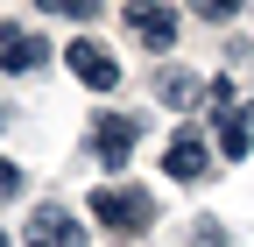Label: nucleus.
Here are the masks:
<instances>
[{
  "label": "nucleus",
  "instance_id": "obj_9",
  "mask_svg": "<svg viewBox=\"0 0 254 247\" xmlns=\"http://www.w3.org/2000/svg\"><path fill=\"white\" fill-rule=\"evenodd\" d=\"M219 148H226V156L240 163V156H247V148H254V141H247V120H233V113H226V120H219Z\"/></svg>",
  "mask_w": 254,
  "mask_h": 247
},
{
  "label": "nucleus",
  "instance_id": "obj_7",
  "mask_svg": "<svg viewBox=\"0 0 254 247\" xmlns=\"http://www.w3.org/2000/svg\"><path fill=\"white\" fill-rule=\"evenodd\" d=\"M43 57H50V43L36 28H0V71H36Z\"/></svg>",
  "mask_w": 254,
  "mask_h": 247
},
{
  "label": "nucleus",
  "instance_id": "obj_1",
  "mask_svg": "<svg viewBox=\"0 0 254 247\" xmlns=\"http://www.w3.org/2000/svg\"><path fill=\"white\" fill-rule=\"evenodd\" d=\"M92 219L113 226V233H148L155 226V198L141 184H106V191H92Z\"/></svg>",
  "mask_w": 254,
  "mask_h": 247
},
{
  "label": "nucleus",
  "instance_id": "obj_4",
  "mask_svg": "<svg viewBox=\"0 0 254 247\" xmlns=\"http://www.w3.org/2000/svg\"><path fill=\"white\" fill-rule=\"evenodd\" d=\"M163 170H170L177 184H205V177H212V148H205V134H198V127L170 134V148H163Z\"/></svg>",
  "mask_w": 254,
  "mask_h": 247
},
{
  "label": "nucleus",
  "instance_id": "obj_8",
  "mask_svg": "<svg viewBox=\"0 0 254 247\" xmlns=\"http://www.w3.org/2000/svg\"><path fill=\"white\" fill-rule=\"evenodd\" d=\"M163 99L184 113V106H198V78H190V71H163Z\"/></svg>",
  "mask_w": 254,
  "mask_h": 247
},
{
  "label": "nucleus",
  "instance_id": "obj_5",
  "mask_svg": "<svg viewBox=\"0 0 254 247\" xmlns=\"http://www.w3.org/2000/svg\"><path fill=\"white\" fill-rule=\"evenodd\" d=\"M134 141H141V120L134 113H106L99 120V141H92V148H99V170H127V156H134Z\"/></svg>",
  "mask_w": 254,
  "mask_h": 247
},
{
  "label": "nucleus",
  "instance_id": "obj_10",
  "mask_svg": "<svg viewBox=\"0 0 254 247\" xmlns=\"http://www.w3.org/2000/svg\"><path fill=\"white\" fill-rule=\"evenodd\" d=\"M190 247H226V226L219 219H190Z\"/></svg>",
  "mask_w": 254,
  "mask_h": 247
},
{
  "label": "nucleus",
  "instance_id": "obj_12",
  "mask_svg": "<svg viewBox=\"0 0 254 247\" xmlns=\"http://www.w3.org/2000/svg\"><path fill=\"white\" fill-rule=\"evenodd\" d=\"M7 113H14V106H7V99H0V127H7Z\"/></svg>",
  "mask_w": 254,
  "mask_h": 247
},
{
  "label": "nucleus",
  "instance_id": "obj_11",
  "mask_svg": "<svg viewBox=\"0 0 254 247\" xmlns=\"http://www.w3.org/2000/svg\"><path fill=\"white\" fill-rule=\"evenodd\" d=\"M0 198H21V170H14L7 156H0Z\"/></svg>",
  "mask_w": 254,
  "mask_h": 247
},
{
  "label": "nucleus",
  "instance_id": "obj_6",
  "mask_svg": "<svg viewBox=\"0 0 254 247\" xmlns=\"http://www.w3.org/2000/svg\"><path fill=\"white\" fill-rule=\"evenodd\" d=\"M28 226H36V240H43V247H85V226H78L57 198H50V205H36V219H28Z\"/></svg>",
  "mask_w": 254,
  "mask_h": 247
},
{
  "label": "nucleus",
  "instance_id": "obj_3",
  "mask_svg": "<svg viewBox=\"0 0 254 247\" xmlns=\"http://www.w3.org/2000/svg\"><path fill=\"white\" fill-rule=\"evenodd\" d=\"M64 64H71V78H78L85 92H113V85H120V57L99 50V43H71V50H64Z\"/></svg>",
  "mask_w": 254,
  "mask_h": 247
},
{
  "label": "nucleus",
  "instance_id": "obj_13",
  "mask_svg": "<svg viewBox=\"0 0 254 247\" xmlns=\"http://www.w3.org/2000/svg\"><path fill=\"white\" fill-rule=\"evenodd\" d=\"M0 247H14V240H7V226H0Z\"/></svg>",
  "mask_w": 254,
  "mask_h": 247
},
{
  "label": "nucleus",
  "instance_id": "obj_2",
  "mask_svg": "<svg viewBox=\"0 0 254 247\" xmlns=\"http://www.w3.org/2000/svg\"><path fill=\"white\" fill-rule=\"evenodd\" d=\"M120 21L134 28L148 50H177V28H184V14H177V7H148V0H127Z\"/></svg>",
  "mask_w": 254,
  "mask_h": 247
}]
</instances>
